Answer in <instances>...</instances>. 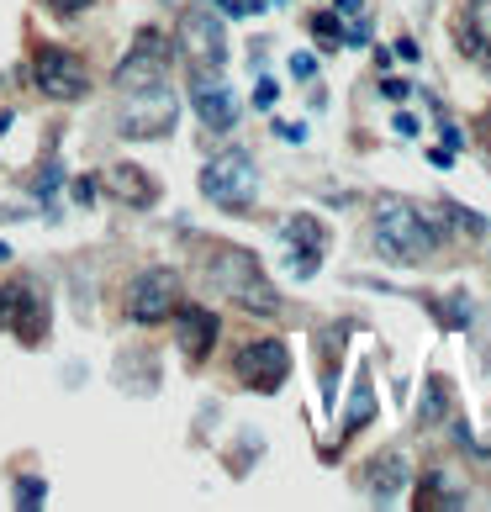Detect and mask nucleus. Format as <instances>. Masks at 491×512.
<instances>
[{
    "label": "nucleus",
    "mask_w": 491,
    "mask_h": 512,
    "mask_svg": "<svg viewBox=\"0 0 491 512\" xmlns=\"http://www.w3.org/2000/svg\"><path fill=\"white\" fill-rule=\"evenodd\" d=\"M206 275H212V286L243 307L249 317H275L280 312V291L275 280L259 270V259L249 249H238V243H217V254L206 259Z\"/></svg>",
    "instance_id": "f257e3e1"
},
{
    "label": "nucleus",
    "mask_w": 491,
    "mask_h": 512,
    "mask_svg": "<svg viewBox=\"0 0 491 512\" xmlns=\"http://www.w3.org/2000/svg\"><path fill=\"white\" fill-rule=\"evenodd\" d=\"M375 243L396 264H423L444 243V227L407 201H381L375 206Z\"/></svg>",
    "instance_id": "f03ea898"
},
{
    "label": "nucleus",
    "mask_w": 491,
    "mask_h": 512,
    "mask_svg": "<svg viewBox=\"0 0 491 512\" xmlns=\"http://www.w3.org/2000/svg\"><path fill=\"white\" fill-rule=\"evenodd\" d=\"M259 191V175H254V159L243 148H222L201 164V196L222 206V212H249V201Z\"/></svg>",
    "instance_id": "7ed1b4c3"
},
{
    "label": "nucleus",
    "mask_w": 491,
    "mask_h": 512,
    "mask_svg": "<svg viewBox=\"0 0 491 512\" xmlns=\"http://www.w3.org/2000/svg\"><path fill=\"white\" fill-rule=\"evenodd\" d=\"M175 117H180V101L175 90H169V80L159 85H143V90H127V106L117 117V132L132 143H148V138H169L175 132Z\"/></svg>",
    "instance_id": "20e7f679"
},
{
    "label": "nucleus",
    "mask_w": 491,
    "mask_h": 512,
    "mask_svg": "<svg viewBox=\"0 0 491 512\" xmlns=\"http://www.w3.org/2000/svg\"><path fill=\"white\" fill-rule=\"evenodd\" d=\"M32 85H37V96H48V101H80L90 96V69L80 53H69L59 43H43L32 53Z\"/></svg>",
    "instance_id": "39448f33"
},
{
    "label": "nucleus",
    "mask_w": 491,
    "mask_h": 512,
    "mask_svg": "<svg viewBox=\"0 0 491 512\" xmlns=\"http://www.w3.org/2000/svg\"><path fill=\"white\" fill-rule=\"evenodd\" d=\"M175 37H180L175 48L191 59V69H222V64H228V22H222L212 6H191V11H185Z\"/></svg>",
    "instance_id": "423d86ee"
},
{
    "label": "nucleus",
    "mask_w": 491,
    "mask_h": 512,
    "mask_svg": "<svg viewBox=\"0 0 491 512\" xmlns=\"http://www.w3.org/2000/svg\"><path fill=\"white\" fill-rule=\"evenodd\" d=\"M169 59H175V43H169L164 32H154V27H143L138 37H132V48H127V59L117 64V90L127 96V90H143V85H159V80H169Z\"/></svg>",
    "instance_id": "0eeeda50"
},
{
    "label": "nucleus",
    "mask_w": 491,
    "mask_h": 512,
    "mask_svg": "<svg viewBox=\"0 0 491 512\" xmlns=\"http://www.w3.org/2000/svg\"><path fill=\"white\" fill-rule=\"evenodd\" d=\"M0 328L16 333L22 344H43V333H48V296L37 286H27V280L0 286Z\"/></svg>",
    "instance_id": "6e6552de"
},
{
    "label": "nucleus",
    "mask_w": 491,
    "mask_h": 512,
    "mask_svg": "<svg viewBox=\"0 0 491 512\" xmlns=\"http://www.w3.org/2000/svg\"><path fill=\"white\" fill-rule=\"evenodd\" d=\"M238 381L249 391H280L291 375V349L280 344V338H254V344H243L238 359H233Z\"/></svg>",
    "instance_id": "1a4fd4ad"
},
{
    "label": "nucleus",
    "mask_w": 491,
    "mask_h": 512,
    "mask_svg": "<svg viewBox=\"0 0 491 512\" xmlns=\"http://www.w3.org/2000/svg\"><path fill=\"white\" fill-rule=\"evenodd\" d=\"M175 307H180V275L164 270V264L143 270V275L127 286V317H132V322H164Z\"/></svg>",
    "instance_id": "9d476101"
},
{
    "label": "nucleus",
    "mask_w": 491,
    "mask_h": 512,
    "mask_svg": "<svg viewBox=\"0 0 491 512\" xmlns=\"http://www.w3.org/2000/svg\"><path fill=\"white\" fill-rule=\"evenodd\" d=\"M191 106H196V117L206 122V132H233L238 127V96H233V85L222 80V69H196Z\"/></svg>",
    "instance_id": "9b49d317"
},
{
    "label": "nucleus",
    "mask_w": 491,
    "mask_h": 512,
    "mask_svg": "<svg viewBox=\"0 0 491 512\" xmlns=\"http://www.w3.org/2000/svg\"><path fill=\"white\" fill-rule=\"evenodd\" d=\"M217 333H222V322H217L212 307H196V301H180L175 307V344L191 365H201V359L217 349Z\"/></svg>",
    "instance_id": "f8f14e48"
},
{
    "label": "nucleus",
    "mask_w": 491,
    "mask_h": 512,
    "mask_svg": "<svg viewBox=\"0 0 491 512\" xmlns=\"http://www.w3.org/2000/svg\"><path fill=\"white\" fill-rule=\"evenodd\" d=\"M455 48L470 64H491V0H465L455 22Z\"/></svg>",
    "instance_id": "ddd939ff"
},
{
    "label": "nucleus",
    "mask_w": 491,
    "mask_h": 512,
    "mask_svg": "<svg viewBox=\"0 0 491 512\" xmlns=\"http://www.w3.org/2000/svg\"><path fill=\"white\" fill-rule=\"evenodd\" d=\"M101 185H106V191H111V196H122L127 206H138V212H148V206H154V201H159V185H154V180H148V175H143V169H138V164H111Z\"/></svg>",
    "instance_id": "4468645a"
},
{
    "label": "nucleus",
    "mask_w": 491,
    "mask_h": 512,
    "mask_svg": "<svg viewBox=\"0 0 491 512\" xmlns=\"http://www.w3.org/2000/svg\"><path fill=\"white\" fill-rule=\"evenodd\" d=\"M407 481H412V470H407V460H402V454H386V460H375V465H370V476H365V486H370L381 502L402 497V491H407Z\"/></svg>",
    "instance_id": "2eb2a0df"
},
{
    "label": "nucleus",
    "mask_w": 491,
    "mask_h": 512,
    "mask_svg": "<svg viewBox=\"0 0 491 512\" xmlns=\"http://www.w3.org/2000/svg\"><path fill=\"white\" fill-rule=\"evenodd\" d=\"M280 233H286V243H301V254L323 259V249H328V227L317 222V217H307V212L286 217V222H280Z\"/></svg>",
    "instance_id": "dca6fc26"
},
{
    "label": "nucleus",
    "mask_w": 491,
    "mask_h": 512,
    "mask_svg": "<svg viewBox=\"0 0 491 512\" xmlns=\"http://www.w3.org/2000/svg\"><path fill=\"white\" fill-rule=\"evenodd\" d=\"M375 417V396H370V381L360 375V386H354V402H349V417H344V433H354V428H365Z\"/></svg>",
    "instance_id": "f3484780"
},
{
    "label": "nucleus",
    "mask_w": 491,
    "mask_h": 512,
    "mask_svg": "<svg viewBox=\"0 0 491 512\" xmlns=\"http://www.w3.org/2000/svg\"><path fill=\"white\" fill-rule=\"evenodd\" d=\"M444 407H449V391H444V381H439V375H433V381L423 386V423H439V417H444Z\"/></svg>",
    "instance_id": "a211bd4d"
},
{
    "label": "nucleus",
    "mask_w": 491,
    "mask_h": 512,
    "mask_svg": "<svg viewBox=\"0 0 491 512\" xmlns=\"http://www.w3.org/2000/svg\"><path fill=\"white\" fill-rule=\"evenodd\" d=\"M48 502V481H37V476H22L16 481V507L32 512V507H43Z\"/></svg>",
    "instance_id": "6ab92c4d"
},
{
    "label": "nucleus",
    "mask_w": 491,
    "mask_h": 512,
    "mask_svg": "<svg viewBox=\"0 0 491 512\" xmlns=\"http://www.w3.org/2000/svg\"><path fill=\"white\" fill-rule=\"evenodd\" d=\"M312 37H317V48H338L344 43V22H338V16H312Z\"/></svg>",
    "instance_id": "aec40b11"
},
{
    "label": "nucleus",
    "mask_w": 491,
    "mask_h": 512,
    "mask_svg": "<svg viewBox=\"0 0 491 512\" xmlns=\"http://www.w3.org/2000/svg\"><path fill=\"white\" fill-rule=\"evenodd\" d=\"M43 6L59 16V22H74V16H85L90 6H96V0H43Z\"/></svg>",
    "instance_id": "412c9836"
},
{
    "label": "nucleus",
    "mask_w": 491,
    "mask_h": 512,
    "mask_svg": "<svg viewBox=\"0 0 491 512\" xmlns=\"http://www.w3.org/2000/svg\"><path fill=\"white\" fill-rule=\"evenodd\" d=\"M291 74H296V80H312V74H317V59H312V53H291Z\"/></svg>",
    "instance_id": "4be33fe9"
},
{
    "label": "nucleus",
    "mask_w": 491,
    "mask_h": 512,
    "mask_svg": "<svg viewBox=\"0 0 491 512\" xmlns=\"http://www.w3.org/2000/svg\"><path fill=\"white\" fill-rule=\"evenodd\" d=\"M381 96L386 101H407V80H381Z\"/></svg>",
    "instance_id": "5701e85b"
},
{
    "label": "nucleus",
    "mask_w": 491,
    "mask_h": 512,
    "mask_svg": "<svg viewBox=\"0 0 491 512\" xmlns=\"http://www.w3.org/2000/svg\"><path fill=\"white\" fill-rule=\"evenodd\" d=\"M90 196H96V180H74V201L90 206Z\"/></svg>",
    "instance_id": "b1692460"
},
{
    "label": "nucleus",
    "mask_w": 491,
    "mask_h": 512,
    "mask_svg": "<svg viewBox=\"0 0 491 512\" xmlns=\"http://www.w3.org/2000/svg\"><path fill=\"white\" fill-rule=\"evenodd\" d=\"M444 148H465V132L455 122H444Z\"/></svg>",
    "instance_id": "393cba45"
},
{
    "label": "nucleus",
    "mask_w": 491,
    "mask_h": 512,
    "mask_svg": "<svg viewBox=\"0 0 491 512\" xmlns=\"http://www.w3.org/2000/svg\"><path fill=\"white\" fill-rule=\"evenodd\" d=\"M254 106L270 111V106H275V85H259V90H254Z\"/></svg>",
    "instance_id": "a878e982"
},
{
    "label": "nucleus",
    "mask_w": 491,
    "mask_h": 512,
    "mask_svg": "<svg viewBox=\"0 0 491 512\" xmlns=\"http://www.w3.org/2000/svg\"><path fill=\"white\" fill-rule=\"evenodd\" d=\"M481 138H486V148H491V111H486V122H481Z\"/></svg>",
    "instance_id": "bb28decb"
}]
</instances>
